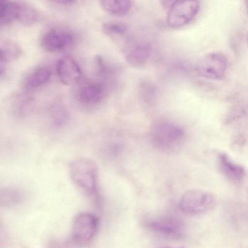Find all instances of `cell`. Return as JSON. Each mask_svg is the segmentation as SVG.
<instances>
[{
    "label": "cell",
    "mask_w": 248,
    "mask_h": 248,
    "mask_svg": "<svg viewBox=\"0 0 248 248\" xmlns=\"http://www.w3.org/2000/svg\"><path fill=\"white\" fill-rule=\"evenodd\" d=\"M162 248H184L181 247H164Z\"/></svg>",
    "instance_id": "21"
},
{
    "label": "cell",
    "mask_w": 248,
    "mask_h": 248,
    "mask_svg": "<svg viewBox=\"0 0 248 248\" xmlns=\"http://www.w3.org/2000/svg\"><path fill=\"white\" fill-rule=\"evenodd\" d=\"M100 3L105 11L117 16L126 15L132 6V1L127 0H103Z\"/></svg>",
    "instance_id": "15"
},
{
    "label": "cell",
    "mask_w": 248,
    "mask_h": 248,
    "mask_svg": "<svg viewBox=\"0 0 248 248\" xmlns=\"http://www.w3.org/2000/svg\"><path fill=\"white\" fill-rule=\"evenodd\" d=\"M57 72L60 80L66 85H73L81 78V71L77 62L70 56L60 59L57 64Z\"/></svg>",
    "instance_id": "8"
},
{
    "label": "cell",
    "mask_w": 248,
    "mask_h": 248,
    "mask_svg": "<svg viewBox=\"0 0 248 248\" xmlns=\"http://www.w3.org/2000/svg\"><path fill=\"white\" fill-rule=\"evenodd\" d=\"M75 35L70 30L63 28H52L43 34L41 43L43 47L49 52H57L71 46Z\"/></svg>",
    "instance_id": "7"
},
{
    "label": "cell",
    "mask_w": 248,
    "mask_h": 248,
    "mask_svg": "<svg viewBox=\"0 0 248 248\" xmlns=\"http://www.w3.org/2000/svg\"><path fill=\"white\" fill-rule=\"evenodd\" d=\"M228 60L222 52H208L198 60L196 66V73L203 78L217 80L221 79L226 73Z\"/></svg>",
    "instance_id": "4"
},
{
    "label": "cell",
    "mask_w": 248,
    "mask_h": 248,
    "mask_svg": "<svg viewBox=\"0 0 248 248\" xmlns=\"http://www.w3.org/2000/svg\"><path fill=\"white\" fill-rule=\"evenodd\" d=\"M99 219L87 212L78 214L74 218L71 228V237L77 244L86 245L95 236L99 226Z\"/></svg>",
    "instance_id": "6"
},
{
    "label": "cell",
    "mask_w": 248,
    "mask_h": 248,
    "mask_svg": "<svg viewBox=\"0 0 248 248\" xmlns=\"http://www.w3.org/2000/svg\"><path fill=\"white\" fill-rule=\"evenodd\" d=\"M15 20L14 1L1 0L0 3V23L7 25Z\"/></svg>",
    "instance_id": "18"
},
{
    "label": "cell",
    "mask_w": 248,
    "mask_h": 248,
    "mask_svg": "<svg viewBox=\"0 0 248 248\" xmlns=\"http://www.w3.org/2000/svg\"><path fill=\"white\" fill-rule=\"evenodd\" d=\"M153 144L161 151L168 153H176L184 144V131L171 123H161L155 125L151 132Z\"/></svg>",
    "instance_id": "2"
},
{
    "label": "cell",
    "mask_w": 248,
    "mask_h": 248,
    "mask_svg": "<svg viewBox=\"0 0 248 248\" xmlns=\"http://www.w3.org/2000/svg\"><path fill=\"white\" fill-rule=\"evenodd\" d=\"M152 51V46L148 43H141L132 47L126 54L127 62L133 67L143 65L149 59Z\"/></svg>",
    "instance_id": "12"
},
{
    "label": "cell",
    "mask_w": 248,
    "mask_h": 248,
    "mask_svg": "<svg viewBox=\"0 0 248 248\" xmlns=\"http://www.w3.org/2000/svg\"><path fill=\"white\" fill-rule=\"evenodd\" d=\"M41 18L39 10L32 5L23 1H15V20L26 25L38 22Z\"/></svg>",
    "instance_id": "10"
},
{
    "label": "cell",
    "mask_w": 248,
    "mask_h": 248,
    "mask_svg": "<svg viewBox=\"0 0 248 248\" xmlns=\"http://www.w3.org/2000/svg\"><path fill=\"white\" fill-rule=\"evenodd\" d=\"M51 77V71L46 67H40L29 75L25 80V86L29 89L38 88L45 84Z\"/></svg>",
    "instance_id": "16"
},
{
    "label": "cell",
    "mask_w": 248,
    "mask_h": 248,
    "mask_svg": "<svg viewBox=\"0 0 248 248\" xmlns=\"http://www.w3.org/2000/svg\"><path fill=\"white\" fill-rule=\"evenodd\" d=\"M148 225L153 231L167 235L178 234L182 228V225L179 221L170 218L156 219L151 221Z\"/></svg>",
    "instance_id": "13"
},
{
    "label": "cell",
    "mask_w": 248,
    "mask_h": 248,
    "mask_svg": "<svg viewBox=\"0 0 248 248\" xmlns=\"http://www.w3.org/2000/svg\"><path fill=\"white\" fill-rule=\"evenodd\" d=\"M22 53L19 45L14 40L7 39L3 40L0 45V62H8L19 58Z\"/></svg>",
    "instance_id": "14"
},
{
    "label": "cell",
    "mask_w": 248,
    "mask_h": 248,
    "mask_svg": "<svg viewBox=\"0 0 248 248\" xmlns=\"http://www.w3.org/2000/svg\"><path fill=\"white\" fill-rule=\"evenodd\" d=\"M69 174L73 183L86 194L95 199L98 196V168L92 159L80 157L70 164Z\"/></svg>",
    "instance_id": "1"
},
{
    "label": "cell",
    "mask_w": 248,
    "mask_h": 248,
    "mask_svg": "<svg viewBox=\"0 0 248 248\" xmlns=\"http://www.w3.org/2000/svg\"><path fill=\"white\" fill-rule=\"evenodd\" d=\"M218 161L221 171L229 180L238 183L244 179L246 175L244 168L232 161L226 154H219Z\"/></svg>",
    "instance_id": "9"
},
{
    "label": "cell",
    "mask_w": 248,
    "mask_h": 248,
    "mask_svg": "<svg viewBox=\"0 0 248 248\" xmlns=\"http://www.w3.org/2000/svg\"><path fill=\"white\" fill-rule=\"evenodd\" d=\"M56 2L59 3L60 4H72L73 3H74L76 2L75 0H59V1H56Z\"/></svg>",
    "instance_id": "20"
},
{
    "label": "cell",
    "mask_w": 248,
    "mask_h": 248,
    "mask_svg": "<svg viewBox=\"0 0 248 248\" xmlns=\"http://www.w3.org/2000/svg\"><path fill=\"white\" fill-rule=\"evenodd\" d=\"M216 203V198L211 192L202 189H191L182 194L179 206L185 213L197 215L212 210Z\"/></svg>",
    "instance_id": "3"
},
{
    "label": "cell",
    "mask_w": 248,
    "mask_h": 248,
    "mask_svg": "<svg viewBox=\"0 0 248 248\" xmlns=\"http://www.w3.org/2000/svg\"><path fill=\"white\" fill-rule=\"evenodd\" d=\"M102 28L105 33L112 38L123 36L127 31V27L125 24L116 22L105 23Z\"/></svg>",
    "instance_id": "19"
},
{
    "label": "cell",
    "mask_w": 248,
    "mask_h": 248,
    "mask_svg": "<svg viewBox=\"0 0 248 248\" xmlns=\"http://www.w3.org/2000/svg\"><path fill=\"white\" fill-rule=\"evenodd\" d=\"M246 6L248 10V0L246 1Z\"/></svg>",
    "instance_id": "22"
},
{
    "label": "cell",
    "mask_w": 248,
    "mask_h": 248,
    "mask_svg": "<svg viewBox=\"0 0 248 248\" xmlns=\"http://www.w3.org/2000/svg\"><path fill=\"white\" fill-rule=\"evenodd\" d=\"M24 198L22 191L16 187H7L0 190V204L1 206L9 207L21 202Z\"/></svg>",
    "instance_id": "17"
},
{
    "label": "cell",
    "mask_w": 248,
    "mask_h": 248,
    "mask_svg": "<svg viewBox=\"0 0 248 248\" xmlns=\"http://www.w3.org/2000/svg\"><path fill=\"white\" fill-rule=\"evenodd\" d=\"M200 8L197 0L171 1L168 7L167 22L172 28L185 26L195 18Z\"/></svg>",
    "instance_id": "5"
},
{
    "label": "cell",
    "mask_w": 248,
    "mask_h": 248,
    "mask_svg": "<svg viewBox=\"0 0 248 248\" xmlns=\"http://www.w3.org/2000/svg\"><path fill=\"white\" fill-rule=\"evenodd\" d=\"M104 94L105 88L102 84L98 82L91 83L80 89L78 99L83 104L94 105L102 99Z\"/></svg>",
    "instance_id": "11"
}]
</instances>
